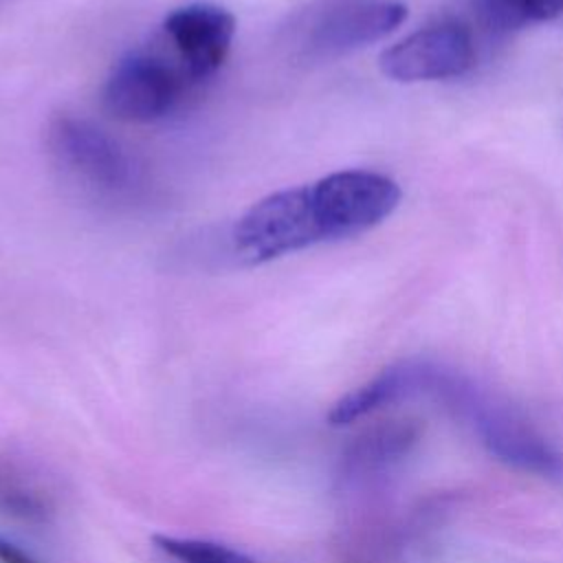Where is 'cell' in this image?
<instances>
[{
	"label": "cell",
	"instance_id": "12",
	"mask_svg": "<svg viewBox=\"0 0 563 563\" xmlns=\"http://www.w3.org/2000/svg\"><path fill=\"white\" fill-rule=\"evenodd\" d=\"M0 563H37L29 552H24L18 543L0 537Z\"/></svg>",
	"mask_w": 563,
	"mask_h": 563
},
{
	"label": "cell",
	"instance_id": "10",
	"mask_svg": "<svg viewBox=\"0 0 563 563\" xmlns=\"http://www.w3.org/2000/svg\"><path fill=\"white\" fill-rule=\"evenodd\" d=\"M473 4L479 22L495 33L548 22L563 13V0H473Z\"/></svg>",
	"mask_w": 563,
	"mask_h": 563
},
{
	"label": "cell",
	"instance_id": "8",
	"mask_svg": "<svg viewBox=\"0 0 563 563\" xmlns=\"http://www.w3.org/2000/svg\"><path fill=\"white\" fill-rule=\"evenodd\" d=\"M416 380H418V363L413 361L385 367L380 374H376L367 383L341 396L332 405L328 420L334 427H347L369 413L380 411L383 407L413 398Z\"/></svg>",
	"mask_w": 563,
	"mask_h": 563
},
{
	"label": "cell",
	"instance_id": "9",
	"mask_svg": "<svg viewBox=\"0 0 563 563\" xmlns=\"http://www.w3.org/2000/svg\"><path fill=\"white\" fill-rule=\"evenodd\" d=\"M413 442L416 429L409 424V420H394L367 431L350 446L345 455V477L350 482L378 477V473L394 466Z\"/></svg>",
	"mask_w": 563,
	"mask_h": 563
},
{
	"label": "cell",
	"instance_id": "1",
	"mask_svg": "<svg viewBox=\"0 0 563 563\" xmlns=\"http://www.w3.org/2000/svg\"><path fill=\"white\" fill-rule=\"evenodd\" d=\"M400 202V187L385 174L343 169L310 185L282 189L251 205L233 229V249L246 264L352 238L380 224Z\"/></svg>",
	"mask_w": 563,
	"mask_h": 563
},
{
	"label": "cell",
	"instance_id": "2",
	"mask_svg": "<svg viewBox=\"0 0 563 563\" xmlns=\"http://www.w3.org/2000/svg\"><path fill=\"white\" fill-rule=\"evenodd\" d=\"M427 394L464 420L495 460L543 482L563 484V453L508 402L486 394L473 380L435 365L429 372Z\"/></svg>",
	"mask_w": 563,
	"mask_h": 563
},
{
	"label": "cell",
	"instance_id": "11",
	"mask_svg": "<svg viewBox=\"0 0 563 563\" xmlns=\"http://www.w3.org/2000/svg\"><path fill=\"white\" fill-rule=\"evenodd\" d=\"M154 545L176 563H257L235 548L207 539L156 534Z\"/></svg>",
	"mask_w": 563,
	"mask_h": 563
},
{
	"label": "cell",
	"instance_id": "4",
	"mask_svg": "<svg viewBox=\"0 0 563 563\" xmlns=\"http://www.w3.org/2000/svg\"><path fill=\"white\" fill-rule=\"evenodd\" d=\"M405 18L398 0H317L290 15L279 44L297 62H330L383 40Z\"/></svg>",
	"mask_w": 563,
	"mask_h": 563
},
{
	"label": "cell",
	"instance_id": "5",
	"mask_svg": "<svg viewBox=\"0 0 563 563\" xmlns=\"http://www.w3.org/2000/svg\"><path fill=\"white\" fill-rule=\"evenodd\" d=\"M48 152L62 172L101 196H123L136 187L139 169L130 154L86 119L59 114L46 130Z\"/></svg>",
	"mask_w": 563,
	"mask_h": 563
},
{
	"label": "cell",
	"instance_id": "3",
	"mask_svg": "<svg viewBox=\"0 0 563 563\" xmlns=\"http://www.w3.org/2000/svg\"><path fill=\"white\" fill-rule=\"evenodd\" d=\"M205 88L158 33L112 66L103 108L125 123H158L191 108Z\"/></svg>",
	"mask_w": 563,
	"mask_h": 563
},
{
	"label": "cell",
	"instance_id": "7",
	"mask_svg": "<svg viewBox=\"0 0 563 563\" xmlns=\"http://www.w3.org/2000/svg\"><path fill=\"white\" fill-rule=\"evenodd\" d=\"M161 35L189 73L209 84L231 53L235 18L218 4L194 2L167 13Z\"/></svg>",
	"mask_w": 563,
	"mask_h": 563
},
{
	"label": "cell",
	"instance_id": "6",
	"mask_svg": "<svg viewBox=\"0 0 563 563\" xmlns=\"http://www.w3.org/2000/svg\"><path fill=\"white\" fill-rule=\"evenodd\" d=\"M475 62L473 37L457 22H438L413 31L380 55V70L402 84L464 75Z\"/></svg>",
	"mask_w": 563,
	"mask_h": 563
}]
</instances>
